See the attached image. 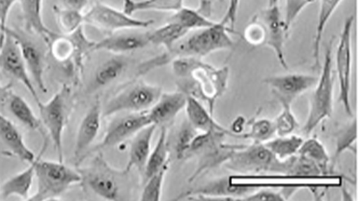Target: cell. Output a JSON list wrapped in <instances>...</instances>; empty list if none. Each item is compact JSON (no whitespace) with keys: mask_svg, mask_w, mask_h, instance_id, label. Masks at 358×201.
<instances>
[{"mask_svg":"<svg viewBox=\"0 0 358 201\" xmlns=\"http://www.w3.org/2000/svg\"><path fill=\"white\" fill-rule=\"evenodd\" d=\"M173 74L178 77V91L206 103L214 114L215 102L228 88L229 68L204 63L200 58L178 57L171 61Z\"/></svg>","mask_w":358,"mask_h":201,"instance_id":"1","label":"cell"},{"mask_svg":"<svg viewBox=\"0 0 358 201\" xmlns=\"http://www.w3.org/2000/svg\"><path fill=\"white\" fill-rule=\"evenodd\" d=\"M234 30L226 27L221 22L211 27L196 30L192 35L180 39L170 52H165L140 64L137 74L143 75L168 64L178 57L203 58L218 50H232L234 47L229 34Z\"/></svg>","mask_w":358,"mask_h":201,"instance_id":"2","label":"cell"},{"mask_svg":"<svg viewBox=\"0 0 358 201\" xmlns=\"http://www.w3.org/2000/svg\"><path fill=\"white\" fill-rule=\"evenodd\" d=\"M45 137L41 152L36 158V178L38 191L29 198L30 200L42 201L59 200L62 195L74 184L81 183L80 173L61 161H44L42 156L48 145Z\"/></svg>","mask_w":358,"mask_h":201,"instance_id":"3","label":"cell"},{"mask_svg":"<svg viewBox=\"0 0 358 201\" xmlns=\"http://www.w3.org/2000/svg\"><path fill=\"white\" fill-rule=\"evenodd\" d=\"M226 133L220 131H208L198 133L193 138L185 159L198 156V167L189 178V183L196 180L201 175L220 165L225 164L231 158L234 151L239 145L227 144L224 142Z\"/></svg>","mask_w":358,"mask_h":201,"instance_id":"4","label":"cell"},{"mask_svg":"<svg viewBox=\"0 0 358 201\" xmlns=\"http://www.w3.org/2000/svg\"><path fill=\"white\" fill-rule=\"evenodd\" d=\"M38 107L41 123L55 144L58 161L63 162V134L73 108L71 89L63 84L48 102L39 103Z\"/></svg>","mask_w":358,"mask_h":201,"instance_id":"5","label":"cell"},{"mask_svg":"<svg viewBox=\"0 0 358 201\" xmlns=\"http://www.w3.org/2000/svg\"><path fill=\"white\" fill-rule=\"evenodd\" d=\"M333 40H330L326 47L321 75L315 85V91L310 98L309 114L302 131L310 134L324 119L331 117L333 113V92H334V78H333Z\"/></svg>","mask_w":358,"mask_h":201,"instance_id":"6","label":"cell"},{"mask_svg":"<svg viewBox=\"0 0 358 201\" xmlns=\"http://www.w3.org/2000/svg\"><path fill=\"white\" fill-rule=\"evenodd\" d=\"M81 183L94 194L106 200H122V179L127 176L125 170H116L99 152L85 168L78 169Z\"/></svg>","mask_w":358,"mask_h":201,"instance_id":"7","label":"cell"},{"mask_svg":"<svg viewBox=\"0 0 358 201\" xmlns=\"http://www.w3.org/2000/svg\"><path fill=\"white\" fill-rule=\"evenodd\" d=\"M292 158L279 161L264 144L239 145L226 162L228 169L242 172H274L287 174Z\"/></svg>","mask_w":358,"mask_h":201,"instance_id":"8","label":"cell"},{"mask_svg":"<svg viewBox=\"0 0 358 201\" xmlns=\"http://www.w3.org/2000/svg\"><path fill=\"white\" fill-rule=\"evenodd\" d=\"M162 94L159 87L145 83V81L130 83L106 103L105 108H102L103 117L148 111Z\"/></svg>","mask_w":358,"mask_h":201,"instance_id":"9","label":"cell"},{"mask_svg":"<svg viewBox=\"0 0 358 201\" xmlns=\"http://www.w3.org/2000/svg\"><path fill=\"white\" fill-rule=\"evenodd\" d=\"M84 22L111 35L123 30L145 29L150 27L154 21L134 18L123 10L97 1L84 14Z\"/></svg>","mask_w":358,"mask_h":201,"instance_id":"10","label":"cell"},{"mask_svg":"<svg viewBox=\"0 0 358 201\" xmlns=\"http://www.w3.org/2000/svg\"><path fill=\"white\" fill-rule=\"evenodd\" d=\"M354 22V15L347 17L338 39L335 55L336 73L340 89L338 102L341 103L344 110L350 117L352 116L350 92L352 77V29Z\"/></svg>","mask_w":358,"mask_h":201,"instance_id":"11","label":"cell"},{"mask_svg":"<svg viewBox=\"0 0 358 201\" xmlns=\"http://www.w3.org/2000/svg\"><path fill=\"white\" fill-rule=\"evenodd\" d=\"M0 70L8 77L22 83L32 95L36 105L41 102L38 98V91L27 71L19 45L6 31L4 38L0 42Z\"/></svg>","mask_w":358,"mask_h":201,"instance_id":"12","label":"cell"},{"mask_svg":"<svg viewBox=\"0 0 358 201\" xmlns=\"http://www.w3.org/2000/svg\"><path fill=\"white\" fill-rule=\"evenodd\" d=\"M5 31L10 34L18 43L33 83H35L42 92L47 94V87L44 80V73L46 69V52L43 47L38 45L35 39L31 38L27 31L22 32V31L13 29L8 27Z\"/></svg>","mask_w":358,"mask_h":201,"instance_id":"13","label":"cell"},{"mask_svg":"<svg viewBox=\"0 0 358 201\" xmlns=\"http://www.w3.org/2000/svg\"><path fill=\"white\" fill-rule=\"evenodd\" d=\"M148 125H150V122L147 111L127 113L117 117L109 123L102 141L92 149V152H101L103 149L117 147Z\"/></svg>","mask_w":358,"mask_h":201,"instance_id":"14","label":"cell"},{"mask_svg":"<svg viewBox=\"0 0 358 201\" xmlns=\"http://www.w3.org/2000/svg\"><path fill=\"white\" fill-rule=\"evenodd\" d=\"M318 77L306 74H287L273 75L265 78L263 82L267 84L274 98L281 106H291L296 99L308 89L315 87Z\"/></svg>","mask_w":358,"mask_h":201,"instance_id":"15","label":"cell"},{"mask_svg":"<svg viewBox=\"0 0 358 201\" xmlns=\"http://www.w3.org/2000/svg\"><path fill=\"white\" fill-rule=\"evenodd\" d=\"M264 29V46L270 47L275 53L277 60L284 68L287 69V59L285 56V41L287 38L288 31L285 28L284 18L278 5L268 6L257 14Z\"/></svg>","mask_w":358,"mask_h":201,"instance_id":"16","label":"cell"},{"mask_svg":"<svg viewBox=\"0 0 358 201\" xmlns=\"http://www.w3.org/2000/svg\"><path fill=\"white\" fill-rule=\"evenodd\" d=\"M257 187L234 184L232 179L223 177L210 181L198 188L189 190L178 198L206 200H238L253 192Z\"/></svg>","mask_w":358,"mask_h":201,"instance_id":"17","label":"cell"},{"mask_svg":"<svg viewBox=\"0 0 358 201\" xmlns=\"http://www.w3.org/2000/svg\"><path fill=\"white\" fill-rule=\"evenodd\" d=\"M102 117V105L99 100H97L87 111L85 116L81 120L77 137H76L74 148V158L80 163L86 158L90 147L99 133Z\"/></svg>","mask_w":358,"mask_h":201,"instance_id":"18","label":"cell"},{"mask_svg":"<svg viewBox=\"0 0 358 201\" xmlns=\"http://www.w3.org/2000/svg\"><path fill=\"white\" fill-rule=\"evenodd\" d=\"M187 95L180 91L162 92L158 100L147 111L150 124L167 127L185 108Z\"/></svg>","mask_w":358,"mask_h":201,"instance_id":"19","label":"cell"},{"mask_svg":"<svg viewBox=\"0 0 358 201\" xmlns=\"http://www.w3.org/2000/svg\"><path fill=\"white\" fill-rule=\"evenodd\" d=\"M150 45L148 33H120L111 34L102 40L95 42L92 52L105 50L114 53L115 55H122L133 52L134 50L143 49Z\"/></svg>","mask_w":358,"mask_h":201,"instance_id":"20","label":"cell"},{"mask_svg":"<svg viewBox=\"0 0 358 201\" xmlns=\"http://www.w3.org/2000/svg\"><path fill=\"white\" fill-rule=\"evenodd\" d=\"M19 2L21 4L25 31L38 36L49 46L57 34L53 33L45 24L42 16L43 0H19Z\"/></svg>","mask_w":358,"mask_h":201,"instance_id":"21","label":"cell"},{"mask_svg":"<svg viewBox=\"0 0 358 201\" xmlns=\"http://www.w3.org/2000/svg\"><path fill=\"white\" fill-rule=\"evenodd\" d=\"M156 128L155 125H148L134 136L129 150L127 165L124 169L126 172H130L131 170L136 169L142 175L151 152V141Z\"/></svg>","mask_w":358,"mask_h":201,"instance_id":"22","label":"cell"},{"mask_svg":"<svg viewBox=\"0 0 358 201\" xmlns=\"http://www.w3.org/2000/svg\"><path fill=\"white\" fill-rule=\"evenodd\" d=\"M0 140L4 142L13 155L22 161L29 164L35 161L36 156L33 151L24 142V137L4 114L0 113Z\"/></svg>","mask_w":358,"mask_h":201,"instance_id":"23","label":"cell"},{"mask_svg":"<svg viewBox=\"0 0 358 201\" xmlns=\"http://www.w3.org/2000/svg\"><path fill=\"white\" fill-rule=\"evenodd\" d=\"M184 109L186 110L187 121L200 133L220 131L229 135V128L220 125L201 100L187 95V102Z\"/></svg>","mask_w":358,"mask_h":201,"instance_id":"24","label":"cell"},{"mask_svg":"<svg viewBox=\"0 0 358 201\" xmlns=\"http://www.w3.org/2000/svg\"><path fill=\"white\" fill-rule=\"evenodd\" d=\"M36 177V159L31 162L27 169L8 178L0 187V197L8 198L18 197L22 200H29L34 178Z\"/></svg>","mask_w":358,"mask_h":201,"instance_id":"25","label":"cell"},{"mask_svg":"<svg viewBox=\"0 0 358 201\" xmlns=\"http://www.w3.org/2000/svg\"><path fill=\"white\" fill-rule=\"evenodd\" d=\"M341 1L343 0H320L317 24H316L315 38L313 41V68L321 69L320 47L324 28Z\"/></svg>","mask_w":358,"mask_h":201,"instance_id":"26","label":"cell"},{"mask_svg":"<svg viewBox=\"0 0 358 201\" xmlns=\"http://www.w3.org/2000/svg\"><path fill=\"white\" fill-rule=\"evenodd\" d=\"M147 33L150 45L164 47L165 52H170L180 39L189 34V31L178 22L170 21L162 27Z\"/></svg>","mask_w":358,"mask_h":201,"instance_id":"27","label":"cell"},{"mask_svg":"<svg viewBox=\"0 0 358 201\" xmlns=\"http://www.w3.org/2000/svg\"><path fill=\"white\" fill-rule=\"evenodd\" d=\"M169 145L167 142V127H161L158 142L148 156L147 164L143 170V183L150 176L155 174L165 165L170 164Z\"/></svg>","mask_w":358,"mask_h":201,"instance_id":"28","label":"cell"},{"mask_svg":"<svg viewBox=\"0 0 358 201\" xmlns=\"http://www.w3.org/2000/svg\"><path fill=\"white\" fill-rule=\"evenodd\" d=\"M127 67V61L122 55H115L103 61L95 72L92 88L97 89L103 88L114 82L120 77Z\"/></svg>","mask_w":358,"mask_h":201,"instance_id":"29","label":"cell"},{"mask_svg":"<svg viewBox=\"0 0 358 201\" xmlns=\"http://www.w3.org/2000/svg\"><path fill=\"white\" fill-rule=\"evenodd\" d=\"M6 103L13 116L25 128L31 131H41V120L36 117L24 98L13 91Z\"/></svg>","mask_w":358,"mask_h":201,"instance_id":"30","label":"cell"},{"mask_svg":"<svg viewBox=\"0 0 358 201\" xmlns=\"http://www.w3.org/2000/svg\"><path fill=\"white\" fill-rule=\"evenodd\" d=\"M183 7V0H123V11L130 16L148 10L175 13Z\"/></svg>","mask_w":358,"mask_h":201,"instance_id":"31","label":"cell"},{"mask_svg":"<svg viewBox=\"0 0 358 201\" xmlns=\"http://www.w3.org/2000/svg\"><path fill=\"white\" fill-rule=\"evenodd\" d=\"M303 141L301 136L290 134L268 140L264 144L279 161H285L296 156Z\"/></svg>","mask_w":358,"mask_h":201,"instance_id":"32","label":"cell"},{"mask_svg":"<svg viewBox=\"0 0 358 201\" xmlns=\"http://www.w3.org/2000/svg\"><path fill=\"white\" fill-rule=\"evenodd\" d=\"M296 155L303 156L317 165L324 175L329 174L330 158L329 153L323 144L315 137L302 142Z\"/></svg>","mask_w":358,"mask_h":201,"instance_id":"33","label":"cell"},{"mask_svg":"<svg viewBox=\"0 0 358 201\" xmlns=\"http://www.w3.org/2000/svg\"><path fill=\"white\" fill-rule=\"evenodd\" d=\"M170 21L178 22L187 31L201 30L213 27L217 22L212 21L199 10L192 8H181L176 11Z\"/></svg>","mask_w":358,"mask_h":201,"instance_id":"34","label":"cell"},{"mask_svg":"<svg viewBox=\"0 0 358 201\" xmlns=\"http://www.w3.org/2000/svg\"><path fill=\"white\" fill-rule=\"evenodd\" d=\"M53 13L57 20L59 28L66 36L71 35L84 24V14L80 11L55 6Z\"/></svg>","mask_w":358,"mask_h":201,"instance_id":"35","label":"cell"},{"mask_svg":"<svg viewBox=\"0 0 358 201\" xmlns=\"http://www.w3.org/2000/svg\"><path fill=\"white\" fill-rule=\"evenodd\" d=\"M357 139V119H355L349 124L341 128L336 134L334 161H337L341 154L346 152V151H352L355 155L357 154V147H355Z\"/></svg>","mask_w":358,"mask_h":201,"instance_id":"36","label":"cell"},{"mask_svg":"<svg viewBox=\"0 0 358 201\" xmlns=\"http://www.w3.org/2000/svg\"><path fill=\"white\" fill-rule=\"evenodd\" d=\"M249 130L241 134L240 138L252 140L254 142H264L275 134L273 121L267 119H252L248 121Z\"/></svg>","mask_w":358,"mask_h":201,"instance_id":"37","label":"cell"},{"mask_svg":"<svg viewBox=\"0 0 358 201\" xmlns=\"http://www.w3.org/2000/svg\"><path fill=\"white\" fill-rule=\"evenodd\" d=\"M169 166L170 164L165 165L162 170H159L155 174L150 176L147 181L143 183V190L140 200L159 201L162 200L165 175H166Z\"/></svg>","mask_w":358,"mask_h":201,"instance_id":"38","label":"cell"},{"mask_svg":"<svg viewBox=\"0 0 358 201\" xmlns=\"http://www.w3.org/2000/svg\"><path fill=\"white\" fill-rule=\"evenodd\" d=\"M74 44V64L76 72L80 74L83 68V61L89 52H92V47L94 46L95 41L90 40L84 34L83 27L78 28L76 32L69 35Z\"/></svg>","mask_w":358,"mask_h":201,"instance_id":"39","label":"cell"},{"mask_svg":"<svg viewBox=\"0 0 358 201\" xmlns=\"http://www.w3.org/2000/svg\"><path fill=\"white\" fill-rule=\"evenodd\" d=\"M273 121L275 134L278 136L290 135L299 126L291 106H282L281 112Z\"/></svg>","mask_w":358,"mask_h":201,"instance_id":"40","label":"cell"},{"mask_svg":"<svg viewBox=\"0 0 358 201\" xmlns=\"http://www.w3.org/2000/svg\"><path fill=\"white\" fill-rule=\"evenodd\" d=\"M198 133H200V131L196 130V128L187 121V119L182 123L176 138L175 151L176 158L185 159L187 151L189 149L193 138L197 135Z\"/></svg>","mask_w":358,"mask_h":201,"instance_id":"41","label":"cell"},{"mask_svg":"<svg viewBox=\"0 0 358 201\" xmlns=\"http://www.w3.org/2000/svg\"><path fill=\"white\" fill-rule=\"evenodd\" d=\"M49 47L53 58L61 63L70 60L74 55V44L69 36H56Z\"/></svg>","mask_w":358,"mask_h":201,"instance_id":"42","label":"cell"},{"mask_svg":"<svg viewBox=\"0 0 358 201\" xmlns=\"http://www.w3.org/2000/svg\"><path fill=\"white\" fill-rule=\"evenodd\" d=\"M298 190L296 187H287L282 191H276L274 189L262 188L254 190L248 195L242 198V200H274L284 201L288 200Z\"/></svg>","mask_w":358,"mask_h":201,"instance_id":"43","label":"cell"},{"mask_svg":"<svg viewBox=\"0 0 358 201\" xmlns=\"http://www.w3.org/2000/svg\"><path fill=\"white\" fill-rule=\"evenodd\" d=\"M315 1L316 0H285V17H282V18H284L285 28H287L288 32H289L293 22L296 21L301 11L307 6Z\"/></svg>","mask_w":358,"mask_h":201,"instance_id":"44","label":"cell"},{"mask_svg":"<svg viewBox=\"0 0 358 201\" xmlns=\"http://www.w3.org/2000/svg\"><path fill=\"white\" fill-rule=\"evenodd\" d=\"M19 0H0V42L4 38L8 13Z\"/></svg>","mask_w":358,"mask_h":201,"instance_id":"45","label":"cell"},{"mask_svg":"<svg viewBox=\"0 0 358 201\" xmlns=\"http://www.w3.org/2000/svg\"><path fill=\"white\" fill-rule=\"evenodd\" d=\"M240 2L241 0H229L228 8H227L225 16L220 21L223 24H225L226 27L231 28L232 30H234Z\"/></svg>","mask_w":358,"mask_h":201,"instance_id":"46","label":"cell"},{"mask_svg":"<svg viewBox=\"0 0 358 201\" xmlns=\"http://www.w3.org/2000/svg\"><path fill=\"white\" fill-rule=\"evenodd\" d=\"M248 127V120L245 117L239 116L232 121L231 128H229V136L240 138L241 134L245 133V128Z\"/></svg>","mask_w":358,"mask_h":201,"instance_id":"47","label":"cell"},{"mask_svg":"<svg viewBox=\"0 0 358 201\" xmlns=\"http://www.w3.org/2000/svg\"><path fill=\"white\" fill-rule=\"evenodd\" d=\"M88 3L89 0H63V7L83 13Z\"/></svg>","mask_w":358,"mask_h":201,"instance_id":"48","label":"cell"},{"mask_svg":"<svg viewBox=\"0 0 358 201\" xmlns=\"http://www.w3.org/2000/svg\"><path fill=\"white\" fill-rule=\"evenodd\" d=\"M11 92H13V85L11 84H3L1 77H0V103L4 105L7 103Z\"/></svg>","mask_w":358,"mask_h":201,"instance_id":"49","label":"cell"},{"mask_svg":"<svg viewBox=\"0 0 358 201\" xmlns=\"http://www.w3.org/2000/svg\"><path fill=\"white\" fill-rule=\"evenodd\" d=\"M279 0H268V6L278 5Z\"/></svg>","mask_w":358,"mask_h":201,"instance_id":"50","label":"cell"},{"mask_svg":"<svg viewBox=\"0 0 358 201\" xmlns=\"http://www.w3.org/2000/svg\"><path fill=\"white\" fill-rule=\"evenodd\" d=\"M200 1H203V0H200Z\"/></svg>","mask_w":358,"mask_h":201,"instance_id":"51","label":"cell"}]
</instances>
